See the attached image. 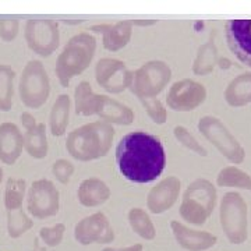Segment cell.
<instances>
[{
  "label": "cell",
  "mask_w": 251,
  "mask_h": 251,
  "mask_svg": "<svg viewBox=\"0 0 251 251\" xmlns=\"http://www.w3.org/2000/svg\"><path fill=\"white\" fill-rule=\"evenodd\" d=\"M134 73L125 62L112 57L100 59L95 66V80L109 94H122L131 87Z\"/></svg>",
  "instance_id": "11"
},
{
  "label": "cell",
  "mask_w": 251,
  "mask_h": 251,
  "mask_svg": "<svg viewBox=\"0 0 251 251\" xmlns=\"http://www.w3.org/2000/svg\"><path fill=\"white\" fill-rule=\"evenodd\" d=\"M66 232V226L63 224H56L52 227H42L39 230V237L48 247H56L63 242Z\"/></svg>",
  "instance_id": "33"
},
{
  "label": "cell",
  "mask_w": 251,
  "mask_h": 251,
  "mask_svg": "<svg viewBox=\"0 0 251 251\" xmlns=\"http://www.w3.org/2000/svg\"><path fill=\"white\" fill-rule=\"evenodd\" d=\"M219 222L232 244H243L249 237V208L246 200L236 191L226 193L219 205Z\"/></svg>",
  "instance_id": "5"
},
{
  "label": "cell",
  "mask_w": 251,
  "mask_h": 251,
  "mask_svg": "<svg viewBox=\"0 0 251 251\" xmlns=\"http://www.w3.org/2000/svg\"><path fill=\"white\" fill-rule=\"evenodd\" d=\"M226 42L239 62L251 67V20H229L225 24Z\"/></svg>",
  "instance_id": "14"
},
{
  "label": "cell",
  "mask_w": 251,
  "mask_h": 251,
  "mask_svg": "<svg viewBox=\"0 0 251 251\" xmlns=\"http://www.w3.org/2000/svg\"><path fill=\"white\" fill-rule=\"evenodd\" d=\"M116 163L123 177L133 183H151L166 166V152L162 141L145 131L125 135L116 147Z\"/></svg>",
  "instance_id": "1"
},
{
  "label": "cell",
  "mask_w": 251,
  "mask_h": 251,
  "mask_svg": "<svg viewBox=\"0 0 251 251\" xmlns=\"http://www.w3.org/2000/svg\"><path fill=\"white\" fill-rule=\"evenodd\" d=\"M52 173L59 183L67 184L74 173V165L67 159H57L52 165Z\"/></svg>",
  "instance_id": "34"
},
{
  "label": "cell",
  "mask_w": 251,
  "mask_h": 251,
  "mask_svg": "<svg viewBox=\"0 0 251 251\" xmlns=\"http://www.w3.org/2000/svg\"><path fill=\"white\" fill-rule=\"evenodd\" d=\"M173 135L175 138L179 141L183 147H186L187 150L193 151L194 153H197L200 156H206L208 151L201 145V143H198V140L188 131L186 127L183 126H176L173 128Z\"/></svg>",
  "instance_id": "31"
},
{
  "label": "cell",
  "mask_w": 251,
  "mask_h": 251,
  "mask_svg": "<svg viewBox=\"0 0 251 251\" xmlns=\"http://www.w3.org/2000/svg\"><path fill=\"white\" fill-rule=\"evenodd\" d=\"M24 36L28 48L42 57H49L60 45L57 23L49 18H31L25 23Z\"/></svg>",
  "instance_id": "9"
},
{
  "label": "cell",
  "mask_w": 251,
  "mask_h": 251,
  "mask_svg": "<svg viewBox=\"0 0 251 251\" xmlns=\"http://www.w3.org/2000/svg\"><path fill=\"white\" fill-rule=\"evenodd\" d=\"M225 100L232 108L251 103V73H242L230 81L224 92Z\"/></svg>",
  "instance_id": "22"
},
{
  "label": "cell",
  "mask_w": 251,
  "mask_h": 251,
  "mask_svg": "<svg viewBox=\"0 0 251 251\" xmlns=\"http://www.w3.org/2000/svg\"><path fill=\"white\" fill-rule=\"evenodd\" d=\"M198 131L204 135L206 141L212 144L216 150L233 165H240L246 159V150L239 140L218 117L204 116L198 120Z\"/></svg>",
  "instance_id": "7"
},
{
  "label": "cell",
  "mask_w": 251,
  "mask_h": 251,
  "mask_svg": "<svg viewBox=\"0 0 251 251\" xmlns=\"http://www.w3.org/2000/svg\"><path fill=\"white\" fill-rule=\"evenodd\" d=\"M205 99L206 90L201 82L184 78L176 81L169 88L166 103L175 112H191L201 106Z\"/></svg>",
  "instance_id": "12"
},
{
  "label": "cell",
  "mask_w": 251,
  "mask_h": 251,
  "mask_svg": "<svg viewBox=\"0 0 251 251\" xmlns=\"http://www.w3.org/2000/svg\"><path fill=\"white\" fill-rule=\"evenodd\" d=\"M91 31L102 34L103 48L109 52H119L128 45L133 36V24L131 20L117 21L115 24H98L92 25Z\"/></svg>",
  "instance_id": "18"
},
{
  "label": "cell",
  "mask_w": 251,
  "mask_h": 251,
  "mask_svg": "<svg viewBox=\"0 0 251 251\" xmlns=\"http://www.w3.org/2000/svg\"><path fill=\"white\" fill-rule=\"evenodd\" d=\"M128 224L135 233L145 240H153L156 237L155 225L143 208H131L130 209Z\"/></svg>",
  "instance_id": "27"
},
{
  "label": "cell",
  "mask_w": 251,
  "mask_h": 251,
  "mask_svg": "<svg viewBox=\"0 0 251 251\" xmlns=\"http://www.w3.org/2000/svg\"><path fill=\"white\" fill-rule=\"evenodd\" d=\"M115 140V128L106 122H91L74 128L66 140V150L74 159L91 162L106 156Z\"/></svg>",
  "instance_id": "2"
},
{
  "label": "cell",
  "mask_w": 251,
  "mask_h": 251,
  "mask_svg": "<svg viewBox=\"0 0 251 251\" xmlns=\"http://www.w3.org/2000/svg\"><path fill=\"white\" fill-rule=\"evenodd\" d=\"M95 52L97 39L90 32H80L72 36L56 60L54 72L60 85L67 88L74 77L85 72L94 60Z\"/></svg>",
  "instance_id": "3"
},
{
  "label": "cell",
  "mask_w": 251,
  "mask_h": 251,
  "mask_svg": "<svg viewBox=\"0 0 251 251\" xmlns=\"http://www.w3.org/2000/svg\"><path fill=\"white\" fill-rule=\"evenodd\" d=\"M218 200L216 187L206 179H197L186 188L181 204L180 216L188 224L201 226L212 215Z\"/></svg>",
  "instance_id": "4"
},
{
  "label": "cell",
  "mask_w": 251,
  "mask_h": 251,
  "mask_svg": "<svg viewBox=\"0 0 251 251\" xmlns=\"http://www.w3.org/2000/svg\"><path fill=\"white\" fill-rule=\"evenodd\" d=\"M102 95L95 94L88 81H81L74 90V109L78 116H97Z\"/></svg>",
  "instance_id": "23"
},
{
  "label": "cell",
  "mask_w": 251,
  "mask_h": 251,
  "mask_svg": "<svg viewBox=\"0 0 251 251\" xmlns=\"http://www.w3.org/2000/svg\"><path fill=\"white\" fill-rule=\"evenodd\" d=\"M6 212H7V234L11 239H18L34 226V221L25 214L23 206L7 209Z\"/></svg>",
  "instance_id": "29"
},
{
  "label": "cell",
  "mask_w": 251,
  "mask_h": 251,
  "mask_svg": "<svg viewBox=\"0 0 251 251\" xmlns=\"http://www.w3.org/2000/svg\"><path fill=\"white\" fill-rule=\"evenodd\" d=\"M60 208V193L48 179L35 180L27 194V209L35 219L57 215Z\"/></svg>",
  "instance_id": "10"
},
{
  "label": "cell",
  "mask_w": 251,
  "mask_h": 251,
  "mask_svg": "<svg viewBox=\"0 0 251 251\" xmlns=\"http://www.w3.org/2000/svg\"><path fill=\"white\" fill-rule=\"evenodd\" d=\"M1 180H3V171H1V168H0V183H1Z\"/></svg>",
  "instance_id": "37"
},
{
  "label": "cell",
  "mask_w": 251,
  "mask_h": 251,
  "mask_svg": "<svg viewBox=\"0 0 251 251\" xmlns=\"http://www.w3.org/2000/svg\"><path fill=\"white\" fill-rule=\"evenodd\" d=\"M20 119L25 128L24 150L34 159H44L49 151L45 123H38L29 112H23Z\"/></svg>",
  "instance_id": "16"
},
{
  "label": "cell",
  "mask_w": 251,
  "mask_h": 251,
  "mask_svg": "<svg viewBox=\"0 0 251 251\" xmlns=\"http://www.w3.org/2000/svg\"><path fill=\"white\" fill-rule=\"evenodd\" d=\"M110 194L112 191L103 180L90 177L81 181L78 191H77V198L82 206L95 208V206L105 204L110 198Z\"/></svg>",
  "instance_id": "21"
},
{
  "label": "cell",
  "mask_w": 251,
  "mask_h": 251,
  "mask_svg": "<svg viewBox=\"0 0 251 251\" xmlns=\"http://www.w3.org/2000/svg\"><path fill=\"white\" fill-rule=\"evenodd\" d=\"M20 31V21L17 18L13 20H0V38L4 42H13Z\"/></svg>",
  "instance_id": "35"
},
{
  "label": "cell",
  "mask_w": 251,
  "mask_h": 251,
  "mask_svg": "<svg viewBox=\"0 0 251 251\" xmlns=\"http://www.w3.org/2000/svg\"><path fill=\"white\" fill-rule=\"evenodd\" d=\"M181 183L176 176H168L152 187L147 197V206L150 212L161 215L176 204L180 196Z\"/></svg>",
  "instance_id": "15"
},
{
  "label": "cell",
  "mask_w": 251,
  "mask_h": 251,
  "mask_svg": "<svg viewBox=\"0 0 251 251\" xmlns=\"http://www.w3.org/2000/svg\"><path fill=\"white\" fill-rule=\"evenodd\" d=\"M72 99L69 95L62 94L54 100L50 115H49V127L53 137H62L66 134L69 119H70Z\"/></svg>",
  "instance_id": "24"
},
{
  "label": "cell",
  "mask_w": 251,
  "mask_h": 251,
  "mask_svg": "<svg viewBox=\"0 0 251 251\" xmlns=\"http://www.w3.org/2000/svg\"><path fill=\"white\" fill-rule=\"evenodd\" d=\"M216 64H218V48L214 39H209L198 48L196 59L193 63V73L196 75H208L209 73L214 72Z\"/></svg>",
  "instance_id": "25"
},
{
  "label": "cell",
  "mask_w": 251,
  "mask_h": 251,
  "mask_svg": "<svg viewBox=\"0 0 251 251\" xmlns=\"http://www.w3.org/2000/svg\"><path fill=\"white\" fill-rule=\"evenodd\" d=\"M172 233L181 249L187 251H205L212 249L218 243L215 234L205 230H194L179 221L171 222Z\"/></svg>",
  "instance_id": "17"
},
{
  "label": "cell",
  "mask_w": 251,
  "mask_h": 251,
  "mask_svg": "<svg viewBox=\"0 0 251 251\" xmlns=\"http://www.w3.org/2000/svg\"><path fill=\"white\" fill-rule=\"evenodd\" d=\"M25 191H27V181L25 180L10 177L6 183V190H4L6 211L14 209V208H21L23 201L25 198Z\"/></svg>",
  "instance_id": "30"
},
{
  "label": "cell",
  "mask_w": 251,
  "mask_h": 251,
  "mask_svg": "<svg viewBox=\"0 0 251 251\" xmlns=\"http://www.w3.org/2000/svg\"><path fill=\"white\" fill-rule=\"evenodd\" d=\"M102 251H143V244H134V246H130V247H125V249H103Z\"/></svg>",
  "instance_id": "36"
},
{
  "label": "cell",
  "mask_w": 251,
  "mask_h": 251,
  "mask_svg": "<svg viewBox=\"0 0 251 251\" xmlns=\"http://www.w3.org/2000/svg\"><path fill=\"white\" fill-rule=\"evenodd\" d=\"M74 239L81 246L109 244L115 240V230L103 212H95L81 219L74 227Z\"/></svg>",
  "instance_id": "13"
},
{
  "label": "cell",
  "mask_w": 251,
  "mask_h": 251,
  "mask_svg": "<svg viewBox=\"0 0 251 251\" xmlns=\"http://www.w3.org/2000/svg\"><path fill=\"white\" fill-rule=\"evenodd\" d=\"M24 150V135L17 125L4 122L0 125V162L14 165Z\"/></svg>",
  "instance_id": "19"
},
{
  "label": "cell",
  "mask_w": 251,
  "mask_h": 251,
  "mask_svg": "<svg viewBox=\"0 0 251 251\" xmlns=\"http://www.w3.org/2000/svg\"><path fill=\"white\" fill-rule=\"evenodd\" d=\"M18 94L21 102L29 109L42 108L50 95V78L45 66L39 60H31L23 69Z\"/></svg>",
  "instance_id": "6"
},
{
  "label": "cell",
  "mask_w": 251,
  "mask_h": 251,
  "mask_svg": "<svg viewBox=\"0 0 251 251\" xmlns=\"http://www.w3.org/2000/svg\"><path fill=\"white\" fill-rule=\"evenodd\" d=\"M216 184L219 187H236L251 191V176L237 166H226L216 176Z\"/></svg>",
  "instance_id": "26"
},
{
  "label": "cell",
  "mask_w": 251,
  "mask_h": 251,
  "mask_svg": "<svg viewBox=\"0 0 251 251\" xmlns=\"http://www.w3.org/2000/svg\"><path fill=\"white\" fill-rule=\"evenodd\" d=\"M140 102L143 103L144 109L147 110L148 116L152 119L153 123H156V125H165L166 123L168 110L163 106V103L159 99H140Z\"/></svg>",
  "instance_id": "32"
},
{
  "label": "cell",
  "mask_w": 251,
  "mask_h": 251,
  "mask_svg": "<svg viewBox=\"0 0 251 251\" xmlns=\"http://www.w3.org/2000/svg\"><path fill=\"white\" fill-rule=\"evenodd\" d=\"M97 116L109 125L130 126L134 122L133 109L108 95H102Z\"/></svg>",
  "instance_id": "20"
},
{
  "label": "cell",
  "mask_w": 251,
  "mask_h": 251,
  "mask_svg": "<svg viewBox=\"0 0 251 251\" xmlns=\"http://www.w3.org/2000/svg\"><path fill=\"white\" fill-rule=\"evenodd\" d=\"M172 78L171 67L162 60H151L143 64L133 75L130 90L138 99L156 98Z\"/></svg>",
  "instance_id": "8"
},
{
  "label": "cell",
  "mask_w": 251,
  "mask_h": 251,
  "mask_svg": "<svg viewBox=\"0 0 251 251\" xmlns=\"http://www.w3.org/2000/svg\"><path fill=\"white\" fill-rule=\"evenodd\" d=\"M16 73L7 64H0V112H9L14 98Z\"/></svg>",
  "instance_id": "28"
}]
</instances>
